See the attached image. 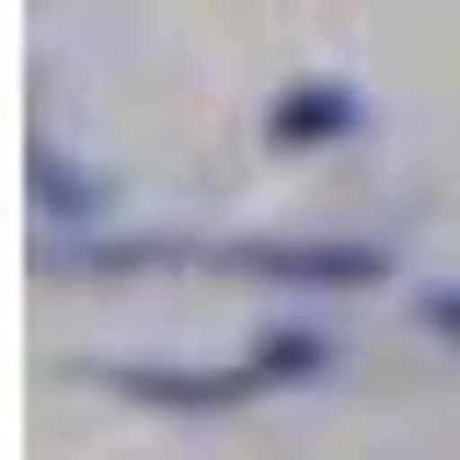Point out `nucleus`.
<instances>
[{
    "label": "nucleus",
    "mask_w": 460,
    "mask_h": 460,
    "mask_svg": "<svg viewBox=\"0 0 460 460\" xmlns=\"http://www.w3.org/2000/svg\"><path fill=\"white\" fill-rule=\"evenodd\" d=\"M323 368V334L311 323H277V334H253L242 357H104L93 380H104L115 402H138V414H242V402L288 392V380H311Z\"/></svg>",
    "instance_id": "obj_1"
},
{
    "label": "nucleus",
    "mask_w": 460,
    "mask_h": 460,
    "mask_svg": "<svg viewBox=\"0 0 460 460\" xmlns=\"http://www.w3.org/2000/svg\"><path fill=\"white\" fill-rule=\"evenodd\" d=\"M196 265L253 277V288H311V299H368L392 277V242H208Z\"/></svg>",
    "instance_id": "obj_2"
},
{
    "label": "nucleus",
    "mask_w": 460,
    "mask_h": 460,
    "mask_svg": "<svg viewBox=\"0 0 460 460\" xmlns=\"http://www.w3.org/2000/svg\"><path fill=\"white\" fill-rule=\"evenodd\" d=\"M368 127V93L357 81H288L277 104H265V150H334Z\"/></svg>",
    "instance_id": "obj_3"
},
{
    "label": "nucleus",
    "mask_w": 460,
    "mask_h": 460,
    "mask_svg": "<svg viewBox=\"0 0 460 460\" xmlns=\"http://www.w3.org/2000/svg\"><path fill=\"white\" fill-rule=\"evenodd\" d=\"M23 184H35V208H47V219H104V172H69L47 138L23 150Z\"/></svg>",
    "instance_id": "obj_4"
},
{
    "label": "nucleus",
    "mask_w": 460,
    "mask_h": 460,
    "mask_svg": "<svg viewBox=\"0 0 460 460\" xmlns=\"http://www.w3.org/2000/svg\"><path fill=\"white\" fill-rule=\"evenodd\" d=\"M426 334H438V345L460 357V288H426Z\"/></svg>",
    "instance_id": "obj_5"
}]
</instances>
